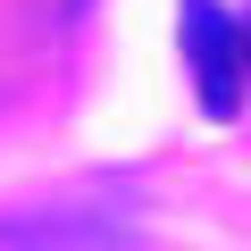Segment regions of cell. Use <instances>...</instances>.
<instances>
[{
	"label": "cell",
	"mask_w": 251,
	"mask_h": 251,
	"mask_svg": "<svg viewBox=\"0 0 251 251\" xmlns=\"http://www.w3.org/2000/svg\"><path fill=\"white\" fill-rule=\"evenodd\" d=\"M176 42H184V75H193V100H201V117H234V109H243V75H251L243 17L226 9V0H184Z\"/></svg>",
	"instance_id": "1"
},
{
	"label": "cell",
	"mask_w": 251,
	"mask_h": 251,
	"mask_svg": "<svg viewBox=\"0 0 251 251\" xmlns=\"http://www.w3.org/2000/svg\"><path fill=\"white\" fill-rule=\"evenodd\" d=\"M243 42H251V17H243Z\"/></svg>",
	"instance_id": "2"
}]
</instances>
